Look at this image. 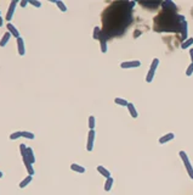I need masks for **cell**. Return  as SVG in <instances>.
<instances>
[{
    "label": "cell",
    "mask_w": 193,
    "mask_h": 195,
    "mask_svg": "<svg viewBox=\"0 0 193 195\" xmlns=\"http://www.w3.org/2000/svg\"><path fill=\"white\" fill-rule=\"evenodd\" d=\"M179 155H180L181 160H182V162H183V165H185V167H186V171H187V173H188V176H189V178L193 179V167H192V165H191V161H189V158H188L186 151L181 150V151L179 152Z\"/></svg>",
    "instance_id": "1"
},
{
    "label": "cell",
    "mask_w": 193,
    "mask_h": 195,
    "mask_svg": "<svg viewBox=\"0 0 193 195\" xmlns=\"http://www.w3.org/2000/svg\"><path fill=\"white\" fill-rule=\"evenodd\" d=\"M158 65H159V59H153L151 66H149V69L146 75V82L147 83H152L153 78H154V75H155V71L158 68Z\"/></svg>",
    "instance_id": "2"
},
{
    "label": "cell",
    "mask_w": 193,
    "mask_h": 195,
    "mask_svg": "<svg viewBox=\"0 0 193 195\" xmlns=\"http://www.w3.org/2000/svg\"><path fill=\"white\" fill-rule=\"evenodd\" d=\"M95 137H96V132L95 131H89V133H87V140H86V150L89 152L94 150Z\"/></svg>",
    "instance_id": "3"
},
{
    "label": "cell",
    "mask_w": 193,
    "mask_h": 195,
    "mask_svg": "<svg viewBox=\"0 0 193 195\" xmlns=\"http://www.w3.org/2000/svg\"><path fill=\"white\" fill-rule=\"evenodd\" d=\"M17 4H18V1H17V0H12V1L10 3V5H9L7 12H6V17H5V20L7 21V23H9V22L11 21V19H12V16H13V13H15V10H16Z\"/></svg>",
    "instance_id": "4"
},
{
    "label": "cell",
    "mask_w": 193,
    "mask_h": 195,
    "mask_svg": "<svg viewBox=\"0 0 193 195\" xmlns=\"http://www.w3.org/2000/svg\"><path fill=\"white\" fill-rule=\"evenodd\" d=\"M140 66H141V61H138V60L125 61V62H121L120 64V67L124 68V69H128V68H137Z\"/></svg>",
    "instance_id": "5"
},
{
    "label": "cell",
    "mask_w": 193,
    "mask_h": 195,
    "mask_svg": "<svg viewBox=\"0 0 193 195\" xmlns=\"http://www.w3.org/2000/svg\"><path fill=\"white\" fill-rule=\"evenodd\" d=\"M17 51H18V55L23 56L26 54V49H24V40L23 38H17Z\"/></svg>",
    "instance_id": "6"
},
{
    "label": "cell",
    "mask_w": 193,
    "mask_h": 195,
    "mask_svg": "<svg viewBox=\"0 0 193 195\" xmlns=\"http://www.w3.org/2000/svg\"><path fill=\"white\" fill-rule=\"evenodd\" d=\"M6 28H7V32L12 35V37H15L16 39H17V38H20V32H18V29H17L12 23L9 22L7 26H6Z\"/></svg>",
    "instance_id": "7"
},
{
    "label": "cell",
    "mask_w": 193,
    "mask_h": 195,
    "mask_svg": "<svg viewBox=\"0 0 193 195\" xmlns=\"http://www.w3.org/2000/svg\"><path fill=\"white\" fill-rule=\"evenodd\" d=\"M175 138V134L174 133H166V134H164L163 137H160L159 138V144H166V143H169V141H171L172 139Z\"/></svg>",
    "instance_id": "8"
},
{
    "label": "cell",
    "mask_w": 193,
    "mask_h": 195,
    "mask_svg": "<svg viewBox=\"0 0 193 195\" xmlns=\"http://www.w3.org/2000/svg\"><path fill=\"white\" fill-rule=\"evenodd\" d=\"M100 46H101V52L102 54H106V52L108 51V43H107V39L102 37L101 35V38H100Z\"/></svg>",
    "instance_id": "9"
},
{
    "label": "cell",
    "mask_w": 193,
    "mask_h": 195,
    "mask_svg": "<svg viewBox=\"0 0 193 195\" xmlns=\"http://www.w3.org/2000/svg\"><path fill=\"white\" fill-rule=\"evenodd\" d=\"M126 108H128V111H129V114H130V116H131L132 118H137V117H138L137 109L135 108V105H134L132 102H129V105L126 106Z\"/></svg>",
    "instance_id": "10"
},
{
    "label": "cell",
    "mask_w": 193,
    "mask_h": 195,
    "mask_svg": "<svg viewBox=\"0 0 193 195\" xmlns=\"http://www.w3.org/2000/svg\"><path fill=\"white\" fill-rule=\"evenodd\" d=\"M96 170H97V172L101 174V176H103L104 177V178H109V177H111V172L106 168V167H103V166H97L96 167Z\"/></svg>",
    "instance_id": "11"
},
{
    "label": "cell",
    "mask_w": 193,
    "mask_h": 195,
    "mask_svg": "<svg viewBox=\"0 0 193 195\" xmlns=\"http://www.w3.org/2000/svg\"><path fill=\"white\" fill-rule=\"evenodd\" d=\"M23 162H24V166H26V170L28 172V176H34V173H35V171H34L33 168V165L29 162L28 158H23Z\"/></svg>",
    "instance_id": "12"
},
{
    "label": "cell",
    "mask_w": 193,
    "mask_h": 195,
    "mask_svg": "<svg viewBox=\"0 0 193 195\" xmlns=\"http://www.w3.org/2000/svg\"><path fill=\"white\" fill-rule=\"evenodd\" d=\"M71 170L74 171V172H77V173H85V171H86L84 166H80L78 164H72L71 165Z\"/></svg>",
    "instance_id": "13"
},
{
    "label": "cell",
    "mask_w": 193,
    "mask_h": 195,
    "mask_svg": "<svg viewBox=\"0 0 193 195\" xmlns=\"http://www.w3.org/2000/svg\"><path fill=\"white\" fill-rule=\"evenodd\" d=\"M10 38H11V34H10L9 32H5L4 35H3V38L0 39V46H5V45L9 43Z\"/></svg>",
    "instance_id": "14"
},
{
    "label": "cell",
    "mask_w": 193,
    "mask_h": 195,
    "mask_svg": "<svg viewBox=\"0 0 193 195\" xmlns=\"http://www.w3.org/2000/svg\"><path fill=\"white\" fill-rule=\"evenodd\" d=\"M27 157H28V160L29 162L33 165L34 162H35V156H34V152H33V149L32 148H27Z\"/></svg>",
    "instance_id": "15"
},
{
    "label": "cell",
    "mask_w": 193,
    "mask_h": 195,
    "mask_svg": "<svg viewBox=\"0 0 193 195\" xmlns=\"http://www.w3.org/2000/svg\"><path fill=\"white\" fill-rule=\"evenodd\" d=\"M113 182H114V179L112 178V177H109V178H107L106 179V183H104V191H111V189H112V187H113Z\"/></svg>",
    "instance_id": "16"
},
{
    "label": "cell",
    "mask_w": 193,
    "mask_h": 195,
    "mask_svg": "<svg viewBox=\"0 0 193 195\" xmlns=\"http://www.w3.org/2000/svg\"><path fill=\"white\" fill-rule=\"evenodd\" d=\"M32 179H33V176H27L26 178H24V179H23V181H22V182L18 184V187H20L21 189L26 188V187H27V185H28V184L32 182Z\"/></svg>",
    "instance_id": "17"
},
{
    "label": "cell",
    "mask_w": 193,
    "mask_h": 195,
    "mask_svg": "<svg viewBox=\"0 0 193 195\" xmlns=\"http://www.w3.org/2000/svg\"><path fill=\"white\" fill-rule=\"evenodd\" d=\"M114 102H115L117 105H119V106H123V108H126V106L129 105V102H128L124 98H115V99H114Z\"/></svg>",
    "instance_id": "18"
},
{
    "label": "cell",
    "mask_w": 193,
    "mask_h": 195,
    "mask_svg": "<svg viewBox=\"0 0 193 195\" xmlns=\"http://www.w3.org/2000/svg\"><path fill=\"white\" fill-rule=\"evenodd\" d=\"M95 126H96V120L95 116H89V129L90 131H95Z\"/></svg>",
    "instance_id": "19"
},
{
    "label": "cell",
    "mask_w": 193,
    "mask_h": 195,
    "mask_svg": "<svg viewBox=\"0 0 193 195\" xmlns=\"http://www.w3.org/2000/svg\"><path fill=\"white\" fill-rule=\"evenodd\" d=\"M192 44H193V38H187L185 42H182L181 48L182 49H188L189 46H192Z\"/></svg>",
    "instance_id": "20"
},
{
    "label": "cell",
    "mask_w": 193,
    "mask_h": 195,
    "mask_svg": "<svg viewBox=\"0 0 193 195\" xmlns=\"http://www.w3.org/2000/svg\"><path fill=\"white\" fill-rule=\"evenodd\" d=\"M100 38H101V28L98 26H96L94 28V39L100 40Z\"/></svg>",
    "instance_id": "21"
},
{
    "label": "cell",
    "mask_w": 193,
    "mask_h": 195,
    "mask_svg": "<svg viewBox=\"0 0 193 195\" xmlns=\"http://www.w3.org/2000/svg\"><path fill=\"white\" fill-rule=\"evenodd\" d=\"M55 4L57 5V7L60 9V11L61 12H66L68 9H67V6H66V4L63 3V1H55Z\"/></svg>",
    "instance_id": "22"
},
{
    "label": "cell",
    "mask_w": 193,
    "mask_h": 195,
    "mask_svg": "<svg viewBox=\"0 0 193 195\" xmlns=\"http://www.w3.org/2000/svg\"><path fill=\"white\" fill-rule=\"evenodd\" d=\"M27 145L26 144H21L20 145V152H21V156H22V158H24V157H27Z\"/></svg>",
    "instance_id": "23"
},
{
    "label": "cell",
    "mask_w": 193,
    "mask_h": 195,
    "mask_svg": "<svg viewBox=\"0 0 193 195\" xmlns=\"http://www.w3.org/2000/svg\"><path fill=\"white\" fill-rule=\"evenodd\" d=\"M22 137H23V138H27V139H30V140H33L34 138H35L34 133H32V132H27V131H23V132H22Z\"/></svg>",
    "instance_id": "24"
},
{
    "label": "cell",
    "mask_w": 193,
    "mask_h": 195,
    "mask_svg": "<svg viewBox=\"0 0 193 195\" xmlns=\"http://www.w3.org/2000/svg\"><path fill=\"white\" fill-rule=\"evenodd\" d=\"M22 137V132H13V133H11L10 135H9V138L11 139V140H16V139H18V138H21Z\"/></svg>",
    "instance_id": "25"
},
{
    "label": "cell",
    "mask_w": 193,
    "mask_h": 195,
    "mask_svg": "<svg viewBox=\"0 0 193 195\" xmlns=\"http://www.w3.org/2000/svg\"><path fill=\"white\" fill-rule=\"evenodd\" d=\"M193 75V64H189V66L186 68V76L191 77Z\"/></svg>",
    "instance_id": "26"
},
{
    "label": "cell",
    "mask_w": 193,
    "mask_h": 195,
    "mask_svg": "<svg viewBox=\"0 0 193 195\" xmlns=\"http://www.w3.org/2000/svg\"><path fill=\"white\" fill-rule=\"evenodd\" d=\"M28 4L35 6V7H40L41 6V3L40 1H37V0H28Z\"/></svg>",
    "instance_id": "27"
},
{
    "label": "cell",
    "mask_w": 193,
    "mask_h": 195,
    "mask_svg": "<svg viewBox=\"0 0 193 195\" xmlns=\"http://www.w3.org/2000/svg\"><path fill=\"white\" fill-rule=\"evenodd\" d=\"M140 4L143 6H153V5H158V1H153V3H145V1H140Z\"/></svg>",
    "instance_id": "28"
},
{
    "label": "cell",
    "mask_w": 193,
    "mask_h": 195,
    "mask_svg": "<svg viewBox=\"0 0 193 195\" xmlns=\"http://www.w3.org/2000/svg\"><path fill=\"white\" fill-rule=\"evenodd\" d=\"M27 4H28V0H22V1H20V6H21V7L27 6Z\"/></svg>",
    "instance_id": "29"
},
{
    "label": "cell",
    "mask_w": 193,
    "mask_h": 195,
    "mask_svg": "<svg viewBox=\"0 0 193 195\" xmlns=\"http://www.w3.org/2000/svg\"><path fill=\"white\" fill-rule=\"evenodd\" d=\"M189 56H191V60H192V64H193V49H189Z\"/></svg>",
    "instance_id": "30"
},
{
    "label": "cell",
    "mask_w": 193,
    "mask_h": 195,
    "mask_svg": "<svg viewBox=\"0 0 193 195\" xmlns=\"http://www.w3.org/2000/svg\"><path fill=\"white\" fill-rule=\"evenodd\" d=\"M1 26H3V17L0 16V27H1Z\"/></svg>",
    "instance_id": "31"
},
{
    "label": "cell",
    "mask_w": 193,
    "mask_h": 195,
    "mask_svg": "<svg viewBox=\"0 0 193 195\" xmlns=\"http://www.w3.org/2000/svg\"><path fill=\"white\" fill-rule=\"evenodd\" d=\"M3 177H4V174H3V172H1V171H0V178H3Z\"/></svg>",
    "instance_id": "32"
}]
</instances>
